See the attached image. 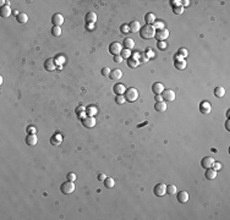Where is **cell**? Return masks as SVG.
<instances>
[{
  "instance_id": "obj_39",
  "label": "cell",
  "mask_w": 230,
  "mask_h": 220,
  "mask_svg": "<svg viewBox=\"0 0 230 220\" xmlns=\"http://www.w3.org/2000/svg\"><path fill=\"white\" fill-rule=\"evenodd\" d=\"M157 47H158V49H160V50H164V49H167L168 44H167L165 42H157Z\"/></svg>"
},
{
  "instance_id": "obj_31",
  "label": "cell",
  "mask_w": 230,
  "mask_h": 220,
  "mask_svg": "<svg viewBox=\"0 0 230 220\" xmlns=\"http://www.w3.org/2000/svg\"><path fill=\"white\" fill-rule=\"evenodd\" d=\"M177 191V188L175 185H167V193L170 194V196H174Z\"/></svg>"
},
{
  "instance_id": "obj_50",
  "label": "cell",
  "mask_w": 230,
  "mask_h": 220,
  "mask_svg": "<svg viewBox=\"0 0 230 220\" xmlns=\"http://www.w3.org/2000/svg\"><path fill=\"white\" fill-rule=\"evenodd\" d=\"M146 55H147L148 58H152V56L154 55L153 53H152V49H150V48H148V49H147V54H146Z\"/></svg>"
},
{
  "instance_id": "obj_25",
  "label": "cell",
  "mask_w": 230,
  "mask_h": 220,
  "mask_svg": "<svg viewBox=\"0 0 230 220\" xmlns=\"http://www.w3.org/2000/svg\"><path fill=\"white\" fill-rule=\"evenodd\" d=\"M154 109L158 112H164L167 110V104L164 102H157L154 104Z\"/></svg>"
},
{
  "instance_id": "obj_38",
  "label": "cell",
  "mask_w": 230,
  "mask_h": 220,
  "mask_svg": "<svg viewBox=\"0 0 230 220\" xmlns=\"http://www.w3.org/2000/svg\"><path fill=\"white\" fill-rule=\"evenodd\" d=\"M115 102H116V104H124L126 100H125V97L124 95H116L115 97Z\"/></svg>"
},
{
  "instance_id": "obj_17",
  "label": "cell",
  "mask_w": 230,
  "mask_h": 220,
  "mask_svg": "<svg viewBox=\"0 0 230 220\" xmlns=\"http://www.w3.org/2000/svg\"><path fill=\"white\" fill-rule=\"evenodd\" d=\"M109 77L112 78L113 81H119V80H120V78L122 77V71H121V70H119V69L112 70V71H110Z\"/></svg>"
},
{
  "instance_id": "obj_44",
  "label": "cell",
  "mask_w": 230,
  "mask_h": 220,
  "mask_svg": "<svg viewBox=\"0 0 230 220\" xmlns=\"http://www.w3.org/2000/svg\"><path fill=\"white\" fill-rule=\"evenodd\" d=\"M27 132H28L29 135H34V133L37 132V128L33 127V126H28V127H27Z\"/></svg>"
},
{
  "instance_id": "obj_45",
  "label": "cell",
  "mask_w": 230,
  "mask_h": 220,
  "mask_svg": "<svg viewBox=\"0 0 230 220\" xmlns=\"http://www.w3.org/2000/svg\"><path fill=\"white\" fill-rule=\"evenodd\" d=\"M148 60V56L146 55V54H140V58H138V61L141 63V61H143V63H146Z\"/></svg>"
},
{
  "instance_id": "obj_28",
  "label": "cell",
  "mask_w": 230,
  "mask_h": 220,
  "mask_svg": "<svg viewBox=\"0 0 230 220\" xmlns=\"http://www.w3.org/2000/svg\"><path fill=\"white\" fill-rule=\"evenodd\" d=\"M61 136L60 135H54L53 137L50 138V143H51V146H59L61 143Z\"/></svg>"
},
{
  "instance_id": "obj_11",
  "label": "cell",
  "mask_w": 230,
  "mask_h": 220,
  "mask_svg": "<svg viewBox=\"0 0 230 220\" xmlns=\"http://www.w3.org/2000/svg\"><path fill=\"white\" fill-rule=\"evenodd\" d=\"M82 125L87 128H92L95 126V119L93 116H86L82 119Z\"/></svg>"
},
{
  "instance_id": "obj_14",
  "label": "cell",
  "mask_w": 230,
  "mask_h": 220,
  "mask_svg": "<svg viewBox=\"0 0 230 220\" xmlns=\"http://www.w3.org/2000/svg\"><path fill=\"white\" fill-rule=\"evenodd\" d=\"M11 9H10V4L7 3V4H5L4 6H1V9H0V15H1V17H9L10 15H11Z\"/></svg>"
},
{
  "instance_id": "obj_52",
  "label": "cell",
  "mask_w": 230,
  "mask_h": 220,
  "mask_svg": "<svg viewBox=\"0 0 230 220\" xmlns=\"http://www.w3.org/2000/svg\"><path fill=\"white\" fill-rule=\"evenodd\" d=\"M225 128L228 131H230V127H229V120H226V122H225Z\"/></svg>"
},
{
  "instance_id": "obj_42",
  "label": "cell",
  "mask_w": 230,
  "mask_h": 220,
  "mask_svg": "<svg viewBox=\"0 0 230 220\" xmlns=\"http://www.w3.org/2000/svg\"><path fill=\"white\" fill-rule=\"evenodd\" d=\"M110 71H112V70H110L109 67H103V69H102V75L103 76H109Z\"/></svg>"
},
{
  "instance_id": "obj_30",
  "label": "cell",
  "mask_w": 230,
  "mask_h": 220,
  "mask_svg": "<svg viewBox=\"0 0 230 220\" xmlns=\"http://www.w3.org/2000/svg\"><path fill=\"white\" fill-rule=\"evenodd\" d=\"M104 186H105V188H113L114 186H115V181H114V179H112V177H107L104 181Z\"/></svg>"
},
{
  "instance_id": "obj_1",
  "label": "cell",
  "mask_w": 230,
  "mask_h": 220,
  "mask_svg": "<svg viewBox=\"0 0 230 220\" xmlns=\"http://www.w3.org/2000/svg\"><path fill=\"white\" fill-rule=\"evenodd\" d=\"M138 33L142 39H152L155 34V28L153 27V25H145L143 27H141Z\"/></svg>"
},
{
  "instance_id": "obj_37",
  "label": "cell",
  "mask_w": 230,
  "mask_h": 220,
  "mask_svg": "<svg viewBox=\"0 0 230 220\" xmlns=\"http://www.w3.org/2000/svg\"><path fill=\"white\" fill-rule=\"evenodd\" d=\"M177 55H180L181 58H186L187 56V50L185 48H180L179 50H177Z\"/></svg>"
},
{
  "instance_id": "obj_19",
  "label": "cell",
  "mask_w": 230,
  "mask_h": 220,
  "mask_svg": "<svg viewBox=\"0 0 230 220\" xmlns=\"http://www.w3.org/2000/svg\"><path fill=\"white\" fill-rule=\"evenodd\" d=\"M113 90H114V93L116 95H124L126 88H125L124 85H121V83H116V85L113 87Z\"/></svg>"
},
{
  "instance_id": "obj_3",
  "label": "cell",
  "mask_w": 230,
  "mask_h": 220,
  "mask_svg": "<svg viewBox=\"0 0 230 220\" xmlns=\"http://www.w3.org/2000/svg\"><path fill=\"white\" fill-rule=\"evenodd\" d=\"M75 188H76V186H75V184H73V181L68 180L60 186V191L64 194H70V193H72L73 191H75Z\"/></svg>"
},
{
  "instance_id": "obj_6",
  "label": "cell",
  "mask_w": 230,
  "mask_h": 220,
  "mask_svg": "<svg viewBox=\"0 0 230 220\" xmlns=\"http://www.w3.org/2000/svg\"><path fill=\"white\" fill-rule=\"evenodd\" d=\"M153 193L157 197H163L164 194H167V185L164 184H157L153 188Z\"/></svg>"
},
{
  "instance_id": "obj_34",
  "label": "cell",
  "mask_w": 230,
  "mask_h": 220,
  "mask_svg": "<svg viewBox=\"0 0 230 220\" xmlns=\"http://www.w3.org/2000/svg\"><path fill=\"white\" fill-rule=\"evenodd\" d=\"M153 27L155 28V31H157V29H163V28H164V22H163V21H157V22H154V23H153Z\"/></svg>"
},
{
  "instance_id": "obj_8",
  "label": "cell",
  "mask_w": 230,
  "mask_h": 220,
  "mask_svg": "<svg viewBox=\"0 0 230 220\" xmlns=\"http://www.w3.org/2000/svg\"><path fill=\"white\" fill-rule=\"evenodd\" d=\"M174 66H175V69L176 70H184L185 67H186V61H185V59L181 58L180 55H177L176 54V59H175V61H174Z\"/></svg>"
},
{
  "instance_id": "obj_51",
  "label": "cell",
  "mask_w": 230,
  "mask_h": 220,
  "mask_svg": "<svg viewBox=\"0 0 230 220\" xmlns=\"http://www.w3.org/2000/svg\"><path fill=\"white\" fill-rule=\"evenodd\" d=\"M190 5V1L189 0H184V1H181V6L184 7V6H189Z\"/></svg>"
},
{
  "instance_id": "obj_26",
  "label": "cell",
  "mask_w": 230,
  "mask_h": 220,
  "mask_svg": "<svg viewBox=\"0 0 230 220\" xmlns=\"http://www.w3.org/2000/svg\"><path fill=\"white\" fill-rule=\"evenodd\" d=\"M16 20H17L19 23H26V22L28 21V16L25 12H19V15L16 16Z\"/></svg>"
},
{
  "instance_id": "obj_46",
  "label": "cell",
  "mask_w": 230,
  "mask_h": 220,
  "mask_svg": "<svg viewBox=\"0 0 230 220\" xmlns=\"http://www.w3.org/2000/svg\"><path fill=\"white\" fill-rule=\"evenodd\" d=\"M212 168H213L214 170H216V171H218V170H220V169H221V165H220V163H216V162H214V164H213Z\"/></svg>"
},
{
  "instance_id": "obj_9",
  "label": "cell",
  "mask_w": 230,
  "mask_h": 220,
  "mask_svg": "<svg viewBox=\"0 0 230 220\" xmlns=\"http://www.w3.org/2000/svg\"><path fill=\"white\" fill-rule=\"evenodd\" d=\"M214 162H216V160H214L212 157H204L201 160V166L203 169H209V168H212V166H213Z\"/></svg>"
},
{
  "instance_id": "obj_49",
  "label": "cell",
  "mask_w": 230,
  "mask_h": 220,
  "mask_svg": "<svg viewBox=\"0 0 230 220\" xmlns=\"http://www.w3.org/2000/svg\"><path fill=\"white\" fill-rule=\"evenodd\" d=\"M154 100H155V102H162V100H163V98H162V95H160V94H155Z\"/></svg>"
},
{
  "instance_id": "obj_36",
  "label": "cell",
  "mask_w": 230,
  "mask_h": 220,
  "mask_svg": "<svg viewBox=\"0 0 230 220\" xmlns=\"http://www.w3.org/2000/svg\"><path fill=\"white\" fill-rule=\"evenodd\" d=\"M173 11H174L175 15H181V14H184V7L182 6H175V7H173Z\"/></svg>"
},
{
  "instance_id": "obj_7",
  "label": "cell",
  "mask_w": 230,
  "mask_h": 220,
  "mask_svg": "<svg viewBox=\"0 0 230 220\" xmlns=\"http://www.w3.org/2000/svg\"><path fill=\"white\" fill-rule=\"evenodd\" d=\"M162 98H163V100H165V102H174L175 100V92L173 89H164L163 90V93L160 94Z\"/></svg>"
},
{
  "instance_id": "obj_32",
  "label": "cell",
  "mask_w": 230,
  "mask_h": 220,
  "mask_svg": "<svg viewBox=\"0 0 230 220\" xmlns=\"http://www.w3.org/2000/svg\"><path fill=\"white\" fill-rule=\"evenodd\" d=\"M51 34H53L54 37H60L61 36L60 26H53V28H51Z\"/></svg>"
},
{
  "instance_id": "obj_24",
  "label": "cell",
  "mask_w": 230,
  "mask_h": 220,
  "mask_svg": "<svg viewBox=\"0 0 230 220\" xmlns=\"http://www.w3.org/2000/svg\"><path fill=\"white\" fill-rule=\"evenodd\" d=\"M145 22H146V25H153L154 22H155V16H154V14L152 12H147L145 15Z\"/></svg>"
},
{
  "instance_id": "obj_27",
  "label": "cell",
  "mask_w": 230,
  "mask_h": 220,
  "mask_svg": "<svg viewBox=\"0 0 230 220\" xmlns=\"http://www.w3.org/2000/svg\"><path fill=\"white\" fill-rule=\"evenodd\" d=\"M213 92H214V95H216L217 98H223L225 95V89L223 87H216Z\"/></svg>"
},
{
  "instance_id": "obj_43",
  "label": "cell",
  "mask_w": 230,
  "mask_h": 220,
  "mask_svg": "<svg viewBox=\"0 0 230 220\" xmlns=\"http://www.w3.org/2000/svg\"><path fill=\"white\" fill-rule=\"evenodd\" d=\"M124 61V59L121 58V55H115L114 56V63H116V64H121Z\"/></svg>"
},
{
  "instance_id": "obj_35",
  "label": "cell",
  "mask_w": 230,
  "mask_h": 220,
  "mask_svg": "<svg viewBox=\"0 0 230 220\" xmlns=\"http://www.w3.org/2000/svg\"><path fill=\"white\" fill-rule=\"evenodd\" d=\"M121 58L122 59H126V60H127L129 58H130V55H131V51L129 50V49H124V50H121Z\"/></svg>"
},
{
  "instance_id": "obj_33",
  "label": "cell",
  "mask_w": 230,
  "mask_h": 220,
  "mask_svg": "<svg viewBox=\"0 0 230 220\" xmlns=\"http://www.w3.org/2000/svg\"><path fill=\"white\" fill-rule=\"evenodd\" d=\"M87 114H88V116H93V115H95L97 114V108H94V107H90V108H87Z\"/></svg>"
},
{
  "instance_id": "obj_22",
  "label": "cell",
  "mask_w": 230,
  "mask_h": 220,
  "mask_svg": "<svg viewBox=\"0 0 230 220\" xmlns=\"http://www.w3.org/2000/svg\"><path fill=\"white\" fill-rule=\"evenodd\" d=\"M177 201H179L180 203H186L189 201V193L186 191H180L179 193H177Z\"/></svg>"
},
{
  "instance_id": "obj_18",
  "label": "cell",
  "mask_w": 230,
  "mask_h": 220,
  "mask_svg": "<svg viewBox=\"0 0 230 220\" xmlns=\"http://www.w3.org/2000/svg\"><path fill=\"white\" fill-rule=\"evenodd\" d=\"M85 21H86V23H90V25L95 23L97 22V15H95V12H88L85 17Z\"/></svg>"
},
{
  "instance_id": "obj_16",
  "label": "cell",
  "mask_w": 230,
  "mask_h": 220,
  "mask_svg": "<svg viewBox=\"0 0 230 220\" xmlns=\"http://www.w3.org/2000/svg\"><path fill=\"white\" fill-rule=\"evenodd\" d=\"M129 29H130V33H137L140 32V29H141V25H140V22L138 21H132L130 22V25H129Z\"/></svg>"
},
{
  "instance_id": "obj_41",
  "label": "cell",
  "mask_w": 230,
  "mask_h": 220,
  "mask_svg": "<svg viewBox=\"0 0 230 220\" xmlns=\"http://www.w3.org/2000/svg\"><path fill=\"white\" fill-rule=\"evenodd\" d=\"M66 179H68L69 181H75V180H76V174H73V172H69L68 175H66Z\"/></svg>"
},
{
  "instance_id": "obj_10",
  "label": "cell",
  "mask_w": 230,
  "mask_h": 220,
  "mask_svg": "<svg viewBox=\"0 0 230 220\" xmlns=\"http://www.w3.org/2000/svg\"><path fill=\"white\" fill-rule=\"evenodd\" d=\"M212 110V105L209 102H207V100H203L199 103V111H201L202 114H209Z\"/></svg>"
},
{
  "instance_id": "obj_12",
  "label": "cell",
  "mask_w": 230,
  "mask_h": 220,
  "mask_svg": "<svg viewBox=\"0 0 230 220\" xmlns=\"http://www.w3.org/2000/svg\"><path fill=\"white\" fill-rule=\"evenodd\" d=\"M51 23L53 26H61L64 23V17L61 14H54L51 16Z\"/></svg>"
},
{
  "instance_id": "obj_23",
  "label": "cell",
  "mask_w": 230,
  "mask_h": 220,
  "mask_svg": "<svg viewBox=\"0 0 230 220\" xmlns=\"http://www.w3.org/2000/svg\"><path fill=\"white\" fill-rule=\"evenodd\" d=\"M126 64H127V66L130 67V69H136V67L140 65V61H138L137 59L130 56L127 60H126Z\"/></svg>"
},
{
  "instance_id": "obj_21",
  "label": "cell",
  "mask_w": 230,
  "mask_h": 220,
  "mask_svg": "<svg viewBox=\"0 0 230 220\" xmlns=\"http://www.w3.org/2000/svg\"><path fill=\"white\" fill-rule=\"evenodd\" d=\"M37 142H38V138H37L36 135H27V137H26V145L27 146H36Z\"/></svg>"
},
{
  "instance_id": "obj_47",
  "label": "cell",
  "mask_w": 230,
  "mask_h": 220,
  "mask_svg": "<svg viewBox=\"0 0 230 220\" xmlns=\"http://www.w3.org/2000/svg\"><path fill=\"white\" fill-rule=\"evenodd\" d=\"M172 5H173V7H175V6H181V1L180 0H172Z\"/></svg>"
},
{
  "instance_id": "obj_48",
  "label": "cell",
  "mask_w": 230,
  "mask_h": 220,
  "mask_svg": "<svg viewBox=\"0 0 230 220\" xmlns=\"http://www.w3.org/2000/svg\"><path fill=\"white\" fill-rule=\"evenodd\" d=\"M105 179H107L105 174H99V175H98V180H99V181H104Z\"/></svg>"
},
{
  "instance_id": "obj_15",
  "label": "cell",
  "mask_w": 230,
  "mask_h": 220,
  "mask_svg": "<svg viewBox=\"0 0 230 220\" xmlns=\"http://www.w3.org/2000/svg\"><path fill=\"white\" fill-rule=\"evenodd\" d=\"M163 90H164V86H163L160 82H155L152 85V92L154 94H162Z\"/></svg>"
},
{
  "instance_id": "obj_4",
  "label": "cell",
  "mask_w": 230,
  "mask_h": 220,
  "mask_svg": "<svg viewBox=\"0 0 230 220\" xmlns=\"http://www.w3.org/2000/svg\"><path fill=\"white\" fill-rule=\"evenodd\" d=\"M168 37H169V31L167 28L157 29V31H155V34H154V38L158 42H164L165 39H168Z\"/></svg>"
},
{
  "instance_id": "obj_5",
  "label": "cell",
  "mask_w": 230,
  "mask_h": 220,
  "mask_svg": "<svg viewBox=\"0 0 230 220\" xmlns=\"http://www.w3.org/2000/svg\"><path fill=\"white\" fill-rule=\"evenodd\" d=\"M121 50H122V48H121V44L120 43H117V42H113V43H110V45H109V53L112 55H120L121 54Z\"/></svg>"
},
{
  "instance_id": "obj_29",
  "label": "cell",
  "mask_w": 230,
  "mask_h": 220,
  "mask_svg": "<svg viewBox=\"0 0 230 220\" xmlns=\"http://www.w3.org/2000/svg\"><path fill=\"white\" fill-rule=\"evenodd\" d=\"M124 47H125V49L131 50L133 47H135V42H133L131 38H125V41H124Z\"/></svg>"
},
{
  "instance_id": "obj_40",
  "label": "cell",
  "mask_w": 230,
  "mask_h": 220,
  "mask_svg": "<svg viewBox=\"0 0 230 220\" xmlns=\"http://www.w3.org/2000/svg\"><path fill=\"white\" fill-rule=\"evenodd\" d=\"M120 32H121V33H130L129 25H121V26H120Z\"/></svg>"
},
{
  "instance_id": "obj_20",
  "label": "cell",
  "mask_w": 230,
  "mask_h": 220,
  "mask_svg": "<svg viewBox=\"0 0 230 220\" xmlns=\"http://www.w3.org/2000/svg\"><path fill=\"white\" fill-rule=\"evenodd\" d=\"M204 176H206V179H207V180L212 181V180H214V179L217 177V171L214 170V169H212V168H209V169H207V170H206Z\"/></svg>"
},
{
  "instance_id": "obj_13",
  "label": "cell",
  "mask_w": 230,
  "mask_h": 220,
  "mask_svg": "<svg viewBox=\"0 0 230 220\" xmlns=\"http://www.w3.org/2000/svg\"><path fill=\"white\" fill-rule=\"evenodd\" d=\"M55 67H56V65H55V60L54 59L49 58V59H47L46 61H44V69H46L47 71H54Z\"/></svg>"
},
{
  "instance_id": "obj_2",
  "label": "cell",
  "mask_w": 230,
  "mask_h": 220,
  "mask_svg": "<svg viewBox=\"0 0 230 220\" xmlns=\"http://www.w3.org/2000/svg\"><path fill=\"white\" fill-rule=\"evenodd\" d=\"M124 97H125V100L126 102L133 103L135 100H137V98H138V90L136 88H133V87L126 88L125 93H124Z\"/></svg>"
}]
</instances>
